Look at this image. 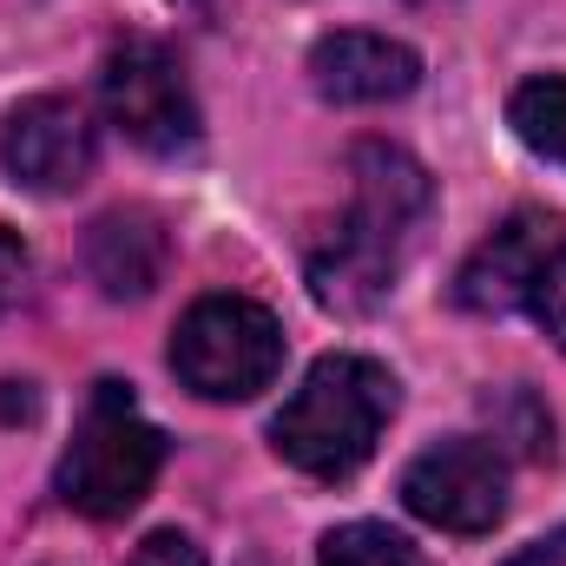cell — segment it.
<instances>
[{"instance_id":"1","label":"cell","mask_w":566,"mask_h":566,"mask_svg":"<svg viewBox=\"0 0 566 566\" xmlns=\"http://www.w3.org/2000/svg\"><path fill=\"white\" fill-rule=\"evenodd\" d=\"M428 205H434V185L402 145H356L349 151V211L310 244L316 303L336 316H369L396 290V271L428 224Z\"/></svg>"},{"instance_id":"2","label":"cell","mask_w":566,"mask_h":566,"mask_svg":"<svg viewBox=\"0 0 566 566\" xmlns=\"http://www.w3.org/2000/svg\"><path fill=\"white\" fill-rule=\"evenodd\" d=\"M389 416H396V376L376 356L336 349V356L310 363V376L296 382V396L271 422V441L310 481H349L376 454Z\"/></svg>"},{"instance_id":"3","label":"cell","mask_w":566,"mask_h":566,"mask_svg":"<svg viewBox=\"0 0 566 566\" xmlns=\"http://www.w3.org/2000/svg\"><path fill=\"white\" fill-rule=\"evenodd\" d=\"M165 468V434L139 416L126 382H93L80 428L60 454V501L93 521H126Z\"/></svg>"},{"instance_id":"4","label":"cell","mask_w":566,"mask_h":566,"mask_svg":"<svg viewBox=\"0 0 566 566\" xmlns=\"http://www.w3.org/2000/svg\"><path fill=\"white\" fill-rule=\"evenodd\" d=\"M454 296H461V310H481V316H507V310L534 316L566 356V218L514 211L461 264Z\"/></svg>"},{"instance_id":"5","label":"cell","mask_w":566,"mask_h":566,"mask_svg":"<svg viewBox=\"0 0 566 566\" xmlns=\"http://www.w3.org/2000/svg\"><path fill=\"white\" fill-rule=\"evenodd\" d=\"M171 369L205 402H251L258 389L277 382L283 369L277 316L264 303H251V296H198L178 316Z\"/></svg>"},{"instance_id":"6","label":"cell","mask_w":566,"mask_h":566,"mask_svg":"<svg viewBox=\"0 0 566 566\" xmlns=\"http://www.w3.org/2000/svg\"><path fill=\"white\" fill-rule=\"evenodd\" d=\"M99 99H106L113 126L139 145V151H151V158H178V151H191L198 133H205L178 53L158 46V40H145V33L119 40V46L106 53V66H99Z\"/></svg>"},{"instance_id":"7","label":"cell","mask_w":566,"mask_h":566,"mask_svg":"<svg viewBox=\"0 0 566 566\" xmlns=\"http://www.w3.org/2000/svg\"><path fill=\"white\" fill-rule=\"evenodd\" d=\"M402 501L441 534H488L507 514V454L481 434L434 441L402 468Z\"/></svg>"},{"instance_id":"8","label":"cell","mask_w":566,"mask_h":566,"mask_svg":"<svg viewBox=\"0 0 566 566\" xmlns=\"http://www.w3.org/2000/svg\"><path fill=\"white\" fill-rule=\"evenodd\" d=\"M93 158H99V133L80 99L40 93V99L13 106V119L0 126V165L20 191H40V198L80 191L93 178Z\"/></svg>"},{"instance_id":"9","label":"cell","mask_w":566,"mask_h":566,"mask_svg":"<svg viewBox=\"0 0 566 566\" xmlns=\"http://www.w3.org/2000/svg\"><path fill=\"white\" fill-rule=\"evenodd\" d=\"M422 80V60L416 46L389 40V33H323L310 46V86L329 99V106H389L402 93H416Z\"/></svg>"},{"instance_id":"10","label":"cell","mask_w":566,"mask_h":566,"mask_svg":"<svg viewBox=\"0 0 566 566\" xmlns=\"http://www.w3.org/2000/svg\"><path fill=\"white\" fill-rule=\"evenodd\" d=\"M165 258H171V238H165V224L151 211H139V205L106 211L86 231V271H93V283L106 296H145V290H158Z\"/></svg>"},{"instance_id":"11","label":"cell","mask_w":566,"mask_h":566,"mask_svg":"<svg viewBox=\"0 0 566 566\" xmlns=\"http://www.w3.org/2000/svg\"><path fill=\"white\" fill-rule=\"evenodd\" d=\"M507 126H514V139L527 145V151H541L547 165L566 171V80L560 73H541V80L514 86Z\"/></svg>"},{"instance_id":"12","label":"cell","mask_w":566,"mask_h":566,"mask_svg":"<svg viewBox=\"0 0 566 566\" xmlns=\"http://www.w3.org/2000/svg\"><path fill=\"white\" fill-rule=\"evenodd\" d=\"M323 566H428V554L382 521H349L323 534Z\"/></svg>"},{"instance_id":"13","label":"cell","mask_w":566,"mask_h":566,"mask_svg":"<svg viewBox=\"0 0 566 566\" xmlns=\"http://www.w3.org/2000/svg\"><path fill=\"white\" fill-rule=\"evenodd\" d=\"M488 416H494V428H501L521 454H554V416H547L527 389H507L501 402H488Z\"/></svg>"},{"instance_id":"14","label":"cell","mask_w":566,"mask_h":566,"mask_svg":"<svg viewBox=\"0 0 566 566\" xmlns=\"http://www.w3.org/2000/svg\"><path fill=\"white\" fill-rule=\"evenodd\" d=\"M126 566H205V547H198V541H185L178 527H165V534L139 541V554H133Z\"/></svg>"},{"instance_id":"15","label":"cell","mask_w":566,"mask_h":566,"mask_svg":"<svg viewBox=\"0 0 566 566\" xmlns=\"http://www.w3.org/2000/svg\"><path fill=\"white\" fill-rule=\"evenodd\" d=\"M507 566H566V527H554V534H541L534 547H521Z\"/></svg>"},{"instance_id":"16","label":"cell","mask_w":566,"mask_h":566,"mask_svg":"<svg viewBox=\"0 0 566 566\" xmlns=\"http://www.w3.org/2000/svg\"><path fill=\"white\" fill-rule=\"evenodd\" d=\"M13 290H27V251L0 231V303H7Z\"/></svg>"}]
</instances>
